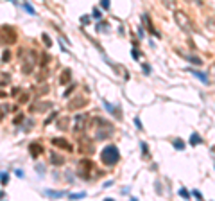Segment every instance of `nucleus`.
Returning a JSON list of instances; mask_svg holds the SVG:
<instances>
[{"label":"nucleus","mask_w":215,"mask_h":201,"mask_svg":"<svg viewBox=\"0 0 215 201\" xmlns=\"http://www.w3.org/2000/svg\"><path fill=\"white\" fill-rule=\"evenodd\" d=\"M102 162L108 165V167H111V165H115L118 160H120V153H118V149H117V146H113V144H109L108 147H104L102 151Z\"/></svg>","instance_id":"1"},{"label":"nucleus","mask_w":215,"mask_h":201,"mask_svg":"<svg viewBox=\"0 0 215 201\" xmlns=\"http://www.w3.org/2000/svg\"><path fill=\"white\" fill-rule=\"evenodd\" d=\"M79 171H81V174L84 176V178H88V174H86V172H88V171H93V163L88 158L81 160V162H79Z\"/></svg>","instance_id":"2"},{"label":"nucleus","mask_w":215,"mask_h":201,"mask_svg":"<svg viewBox=\"0 0 215 201\" xmlns=\"http://www.w3.org/2000/svg\"><path fill=\"white\" fill-rule=\"evenodd\" d=\"M176 22H177L183 29H190V20L185 16L183 11H176Z\"/></svg>","instance_id":"3"},{"label":"nucleus","mask_w":215,"mask_h":201,"mask_svg":"<svg viewBox=\"0 0 215 201\" xmlns=\"http://www.w3.org/2000/svg\"><path fill=\"white\" fill-rule=\"evenodd\" d=\"M86 120H88V115L86 113H79L75 117V131H82L86 127Z\"/></svg>","instance_id":"4"},{"label":"nucleus","mask_w":215,"mask_h":201,"mask_svg":"<svg viewBox=\"0 0 215 201\" xmlns=\"http://www.w3.org/2000/svg\"><path fill=\"white\" fill-rule=\"evenodd\" d=\"M93 142L92 140H88V138H84L82 140V144H81V147H79V151L81 153H84V155H90V153H93Z\"/></svg>","instance_id":"5"},{"label":"nucleus","mask_w":215,"mask_h":201,"mask_svg":"<svg viewBox=\"0 0 215 201\" xmlns=\"http://www.w3.org/2000/svg\"><path fill=\"white\" fill-rule=\"evenodd\" d=\"M49 160H50V163H52V165H63V163H65V156L58 155V153H50Z\"/></svg>","instance_id":"6"},{"label":"nucleus","mask_w":215,"mask_h":201,"mask_svg":"<svg viewBox=\"0 0 215 201\" xmlns=\"http://www.w3.org/2000/svg\"><path fill=\"white\" fill-rule=\"evenodd\" d=\"M52 144H54V146H58V147L66 149V151H70V149H72V146L65 140V138H52Z\"/></svg>","instance_id":"7"},{"label":"nucleus","mask_w":215,"mask_h":201,"mask_svg":"<svg viewBox=\"0 0 215 201\" xmlns=\"http://www.w3.org/2000/svg\"><path fill=\"white\" fill-rule=\"evenodd\" d=\"M188 72H190V74H194L195 77H199V79H201V81L205 83V85H208V75H206V74H203V72H199V70H194V68H190Z\"/></svg>","instance_id":"8"},{"label":"nucleus","mask_w":215,"mask_h":201,"mask_svg":"<svg viewBox=\"0 0 215 201\" xmlns=\"http://www.w3.org/2000/svg\"><path fill=\"white\" fill-rule=\"evenodd\" d=\"M50 106H52V103H40V104L32 106V111H45V110H49Z\"/></svg>","instance_id":"9"},{"label":"nucleus","mask_w":215,"mask_h":201,"mask_svg":"<svg viewBox=\"0 0 215 201\" xmlns=\"http://www.w3.org/2000/svg\"><path fill=\"white\" fill-rule=\"evenodd\" d=\"M86 103H88L86 99H81V101L77 99V101H74V103H70V104H68V110H75V108H81V106H84Z\"/></svg>","instance_id":"10"},{"label":"nucleus","mask_w":215,"mask_h":201,"mask_svg":"<svg viewBox=\"0 0 215 201\" xmlns=\"http://www.w3.org/2000/svg\"><path fill=\"white\" fill-rule=\"evenodd\" d=\"M70 77H72V72L68 70V68H66V70H65V72L61 74V85H66V83L70 81Z\"/></svg>","instance_id":"11"},{"label":"nucleus","mask_w":215,"mask_h":201,"mask_svg":"<svg viewBox=\"0 0 215 201\" xmlns=\"http://www.w3.org/2000/svg\"><path fill=\"white\" fill-rule=\"evenodd\" d=\"M29 149H31V153H32V156H34V158H36V156L40 155L41 151H43V149H41V146H40V144H32V146H31V147H29Z\"/></svg>","instance_id":"12"},{"label":"nucleus","mask_w":215,"mask_h":201,"mask_svg":"<svg viewBox=\"0 0 215 201\" xmlns=\"http://www.w3.org/2000/svg\"><path fill=\"white\" fill-rule=\"evenodd\" d=\"M104 106H106V110H108V111H111V115H115V117H120V113H118V110H117L115 106H111L109 103H106V101H104Z\"/></svg>","instance_id":"13"},{"label":"nucleus","mask_w":215,"mask_h":201,"mask_svg":"<svg viewBox=\"0 0 215 201\" xmlns=\"http://www.w3.org/2000/svg\"><path fill=\"white\" fill-rule=\"evenodd\" d=\"M190 144H192V146H199V144H201V137H199L197 133H192V135H190Z\"/></svg>","instance_id":"14"},{"label":"nucleus","mask_w":215,"mask_h":201,"mask_svg":"<svg viewBox=\"0 0 215 201\" xmlns=\"http://www.w3.org/2000/svg\"><path fill=\"white\" fill-rule=\"evenodd\" d=\"M172 146H174L176 149H179V151H183V149H185V144H183V140H181V138H176L174 142H172Z\"/></svg>","instance_id":"15"},{"label":"nucleus","mask_w":215,"mask_h":201,"mask_svg":"<svg viewBox=\"0 0 215 201\" xmlns=\"http://www.w3.org/2000/svg\"><path fill=\"white\" fill-rule=\"evenodd\" d=\"M186 59H188L190 63H194V65H201V63H203V59H199V58H195V56H186Z\"/></svg>","instance_id":"16"},{"label":"nucleus","mask_w":215,"mask_h":201,"mask_svg":"<svg viewBox=\"0 0 215 201\" xmlns=\"http://www.w3.org/2000/svg\"><path fill=\"white\" fill-rule=\"evenodd\" d=\"M47 196H50V198H61L65 194L63 192H56V191H47Z\"/></svg>","instance_id":"17"},{"label":"nucleus","mask_w":215,"mask_h":201,"mask_svg":"<svg viewBox=\"0 0 215 201\" xmlns=\"http://www.w3.org/2000/svg\"><path fill=\"white\" fill-rule=\"evenodd\" d=\"M108 29H109V25H106V23H102V22L97 25V31H101V32H106Z\"/></svg>","instance_id":"18"},{"label":"nucleus","mask_w":215,"mask_h":201,"mask_svg":"<svg viewBox=\"0 0 215 201\" xmlns=\"http://www.w3.org/2000/svg\"><path fill=\"white\" fill-rule=\"evenodd\" d=\"M22 7H23V9L27 11V13H29V14H36V13H34V9H32L31 6H29V4H25V2H23V4H22Z\"/></svg>","instance_id":"19"},{"label":"nucleus","mask_w":215,"mask_h":201,"mask_svg":"<svg viewBox=\"0 0 215 201\" xmlns=\"http://www.w3.org/2000/svg\"><path fill=\"white\" fill-rule=\"evenodd\" d=\"M66 126H68V120H66V119L58 122V129H66Z\"/></svg>","instance_id":"20"},{"label":"nucleus","mask_w":215,"mask_h":201,"mask_svg":"<svg viewBox=\"0 0 215 201\" xmlns=\"http://www.w3.org/2000/svg\"><path fill=\"white\" fill-rule=\"evenodd\" d=\"M179 196H181L183 199H188V198H190V194H188L186 189H179Z\"/></svg>","instance_id":"21"},{"label":"nucleus","mask_w":215,"mask_h":201,"mask_svg":"<svg viewBox=\"0 0 215 201\" xmlns=\"http://www.w3.org/2000/svg\"><path fill=\"white\" fill-rule=\"evenodd\" d=\"M41 40H43V43H45L47 47H50V45H52L50 38H49V34H43V36H41Z\"/></svg>","instance_id":"22"},{"label":"nucleus","mask_w":215,"mask_h":201,"mask_svg":"<svg viewBox=\"0 0 215 201\" xmlns=\"http://www.w3.org/2000/svg\"><path fill=\"white\" fill-rule=\"evenodd\" d=\"M92 16L95 18V20H101V16H102V13L99 9H93V13H92Z\"/></svg>","instance_id":"23"},{"label":"nucleus","mask_w":215,"mask_h":201,"mask_svg":"<svg viewBox=\"0 0 215 201\" xmlns=\"http://www.w3.org/2000/svg\"><path fill=\"white\" fill-rule=\"evenodd\" d=\"M101 6H102L104 9H109V6H111V0H101Z\"/></svg>","instance_id":"24"},{"label":"nucleus","mask_w":215,"mask_h":201,"mask_svg":"<svg viewBox=\"0 0 215 201\" xmlns=\"http://www.w3.org/2000/svg\"><path fill=\"white\" fill-rule=\"evenodd\" d=\"M86 194L84 192H79V194H70V199H79V198H84Z\"/></svg>","instance_id":"25"},{"label":"nucleus","mask_w":215,"mask_h":201,"mask_svg":"<svg viewBox=\"0 0 215 201\" xmlns=\"http://www.w3.org/2000/svg\"><path fill=\"white\" fill-rule=\"evenodd\" d=\"M7 110H11L9 106H0V120L4 119V111H7Z\"/></svg>","instance_id":"26"},{"label":"nucleus","mask_w":215,"mask_h":201,"mask_svg":"<svg viewBox=\"0 0 215 201\" xmlns=\"http://www.w3.org/2000/svg\"><path fill=\"white\" fill-rule=\"evenodd\" d=\"M134 126L138 127V129H143V127H142V120H140V119H138V117H136V119H134Z\"/></svg>","instance_id":"27"},{"label":"nucleus","mask_w":215,"mask_h":201,"mask_svg":"<svg viewBox=\"0 0 215 201\" xmlns=\"http://www.w3.org/2000/svg\"><path fill=\"white\" fill-rule=\"evenodd\" d=\"M0 180H2V185H6V183L9 181V176H7V174H2V176H0Z\"/></svg>","instance_id":"28"},{"label":"nucleus","mask_w":215,"mask_h":201,"mask_svg":"<svg viewBox=\"0 0 215 201\" xmlns=\"http://www.w3.org/2000/svg\"><path fill=\"white\" fill-rule=\"evenodd\" d=\"M131 56H133V59H138V58H140V52H138L136 49H133V50H131Z\"/></svg>","instance_id":"29"},{"label":"nucleus","mask_w":215,"mask_h":201,"mask_svg":"<svg viewBox=\"0 0 215 201\" xmlns=\"http://www.w3.org/2000/svg\"><path fill=\"white\" fill-rule=\"evenodd\" d=\"M192 196H195L197 199H203V194H201L199 191H192Z\"/></svg>","instance_id":"30"},{"label":"nucleus","mask_w":215,"mask_h":201,"mask_svg":"<svg viewBox=\"0 0 215 201\" xmlns=\"http://www.w3.org/2000/svg\"><path fill=\"white\" fill-rule=\"evenodd\" d=\"M18 101H20V103H27V101H29V95H27V94H23V95H20Z\"/></svg>","instance_id":"31"},{"label":"nucleus","mask_w":215,"mask_h":201,"mask_svg":"<svg viewBox=\"0 0 215 201\" xmlns=\"http://www.w3.org/2000/svg\"><path fill=\"white\" fill-rule=\"evenodd\" d=\"M142 153H143V156L147 158V144L145 142H142Z\"/></svg>","instance_id":"32"},{"label":"nucleus","mask_w":215,"mask_h":201,"mask_svg":"<svg viewBox=\"0 0 215 201\" xmlns=\"http://www.w3.org/2000/svg\"><path fill=\"white\" fill-rule=\"evenodd\" d=\"M143 74H151V66L149 65H143Z\"/></svg>","instance_id":"33"},{"label":"nucleus","mask_w":215,"mask_h":201,"mask_svg":"<svg viewBox=\"0 0 215 201\" xmlns=\"http://www.w3.org/2000/svg\"><path fill=\"white\" fill-rule=\"evenodd\" d=\"M9 58H11L9 52H4V58H2V61H9Z\"/></svg>","instance_id":"34"},{"label":"nucleus","mask_w":215,"mask_h":201,"mask_svg":"<svg viewBox=\"0 0 215 201\" xmlns=\"http://www.w3.org/2000/svg\"><path fill=\"white\" fill-rule=\"evenodd\" d=\"M54 119H56V113H52V115L49 117L47 120H45V124H50V120H54Z\"/></svg>","instance_id":"35"},{"label":"nucleus","mask_w":215,"mask_h":201,"mask_svg":"<svg viewBox=\"0 0 215 201\" xmlns=\"http://www.w3.org/2000/svg\"><path fill=\"white\" fill-rule=\"evenodd\" d=\"M22 120H23V115H22V117H16V119H14V124H18V122H22Z\"/></svg>","instance_id":"36"},{"label":"nucleus","mask_w":215,"mask_h":201,"mask_svg":"<svg viewBox=\"0 0 215 201\" xmlns=\"http://www.w3.org/2000/svg\"><path fill=\"white\" fill-rule=\"evenodd\" d=\"M72 90H74V85H72V86H70V88H68V90H66V92H65V97H66V95H68V94H70V92H72Z\"/></svg>","instance_id":"37"},{"label":"nucleus","mask_w":215,"mask_h":201,"mask_svg":"<svg viewBox=\"0 0 215 201\" xmlns=\"http://www.w3.org/2000/svg\"><path fill=\"white\" fill-rule=\"evenodd\" d=\"M4 196H6V194H4V192L0 191V199H2V198H4Z\"/></svg>","instance_id":"38"}]
</instances>
